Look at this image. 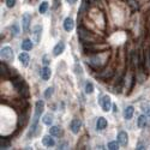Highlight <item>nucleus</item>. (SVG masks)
Masks as SVG:
<instances>
[{
    "label": "nucleus",
    "mask_w": 150,
    "mask_h": 150,
    "mask_svg": "<svg viewBox=\"0 0 150 150\" xmlns=\"http://www.w3.org/2000/svg\"><path fill=\"white\" fill-rule=\"evenodd\" d=\"M53 95V88L51 86V88H47V90H46V93H45V97L46 98H49Z\"/></svg>",
    "instance_id": "32"
},
{
    "label": "nucleus",
    "mask_w": 150,
    "mask_h": 150,
    "mask_svg": "<svg viewBox=\"0 0 150 150\" xmlns=\"http://www.w3.org/2000/svg\"><path fill=\"white\" fill-rule=\"evenodd\" d=\"M137 125H138L139 129H143L146 125V117L145 115H139L138 120H137Z\"/></svg>",
    "instance_id": "21"
},
{
    "label": "nucleus",
    "mask_w": 150,
    "mask_h": 150,
    "mask_svg": "<svg viewBox=\"0 0 150 150\" xmlns=\"http://www.w3.org/2000/svg\"><path fill=\"white\" fill-rule=\"evenodd\" d=\"M66 1H67L69 4H76L77 0H66Z\"/></svg>",
    "instance_id": "36"
},
{
    "label": "nucleus",
    "mask_w": 150,
    "mask_h": 150,
    "mask_svg": "<svg viewBox=\"0 0 150 150\" xmlns=\"http://www.w3.org/2000/svg\"><path fill=\"white\" fill-rule=\"evenodd\" d=\"M85 93L86 94H93L94 93V85H93V83L88 82L85 84Z\"/></svg>",
    "instance_id": "26"
},
{
    "label": "nucleus",
    "mask_w": 150,
    "mask_h": 150,
    "mask_svg": "<svg viewBox=\"0 0 150 150\" xmlns=\"http://www.w3.org/2000/svg\"><path fill=\"white\" fill-rule=\"evenodd\" d=\"M0 72H1V76H3V77H6V76H7V73L10 72V70L6 67L5 64H3V62L0 64Z\"/></svg>",
    "instance_id": "24"
},
{
    "label": "nucleus",
    "mask_w": 150,
    "mask_h": 150,
    "mask_svg": "<svg viewBox=\"0 0 150 150\" xmlns=\"http://www.w3.org/2000/svg\"><path fill=\"white\" fill-rule=\"evenodd\" d=\"M101 107H102V109L105 112H108L110 109V107H112V100H110V97L108 95H106V96H103L101 98Z\"/></svg>",
    "instance_id": "7"
},
{
    "label": "nucleus",
    "mask_w": 150,
    "mask_h": 150,
    "mask_svg": "<svg viewBox=\"0 0 150 150\" xmlns=\"http://www.w3.org/2000/svg\"><path fill=\"white\" fill-rule=\"evenodd\" d=\"M77 33H78V39L84 43H96L97 41V36L82 25L78 27Z\"/></svg>",
    "instance_id": "2"
},
{
    "label": "nucleus",
    "mask_w": 150,
    "mask_h": 150,
    "mask_svg": "<svg viewBox=\"0 0 150 150\" xmlns=\"http://www.w3.org/2000/svg\"><path fill=\"white\" fill-rule=\"evenodd\" d=\"M74 28V22L71 17H67L65 21H64V29L66 31H71L72 29Z\"/></svg>",
    "instance_id": "13"
},
{
    "label": "nucleus",
    "mask_w": 150,
    "mask_h": 150,
    "mask_svg": "<svg viewBox=\"0 0 150 150\" xmlns=\"http://www.w3.org/2000/svg\"><path fill=\"white\" fill-rule=\"evenodd\" d=\"M47 10H48V3H47V1H43V3H41L40 7H39L40 13H41V15L46 13V11H47Z\"/></svg>",
    "instance_id": "25"
},
{
    "label": "nucleus",
    "mask_w": 150,
    "mask_h": 150,
    "mask_svg": "<svg viewBox=\"0 0 150 150\" xmlns=\"http://www.w3.org/2000/svg\"><path fill=\"white\" fill-rule=\"evenodd\" d=\"M31 48H33V41L31 40L25 39L22 42V49H23V51H30Z\"/></svg>",
    "instance_id": "20"
},
{
    "label": "nucleus",
    "mask_w": 150,
    "mask_h": 150,
    "mask_svg": "<svg viewBox=\"0 0 150 150\" xmlns=\"http://www.w3.org/2000/svg\"><path fill=\"white\" fill-rule=\"evenodd\" d=\"M12 84H13V86H15L17 90H21L23 86H25V85H27L25 83H24V79L21 78V77H18V76H17L15 79H12Z\"/></svg>",
    "instance_id": "10"
},
{
    "label": "nucleus",
    "mask_w": 150,
    "mask_h": 150,
    "mask_svg": "<svg viewBox=\"0 0 150 150\" xmlns=\"http://www.w3.org/2000/svg\"><path fill=\"white\" fill-rule=\"evenodd\" d=\"M49 133H51L52 136H54V137H59L61 134V131L58 126H52L51 129H49Z\"/></svg>",
    "instance_id": "22"
},
{
    "label": "nucleus",
    "mask_w": 150,
    "mask_h": 150,
    "mask_svg": "<svg viewBox=\"0 0 150 150\" xmlns=\"http://www.w3.org/2000/svg\"><path fill=\"white\" fill-rule=\"evenodd\" d=\"M6 5L8 8H12L16 5V0H6Z\"/></svg>",
    "instance_id": "33"
},
{
    "label": "nucleus",
    "mask_w": 150,
    "mask_h": 150,
    "mask_svg": "<svg viewBox=\"0 0 150 150\" xmlns=\"http://www.w3.org/2000/svg\"><path fill=\"white\" fill-rule=\"evenodd\" d=\"M19 61H21V64L24 66V67H27L29 65V61H30V57L28 53H21L19 57H18Z\"/></svg>",
    "instance_id": "11"
},
{
    "label": "nucleus",
    "mask_w": 150,
    "mask_h": 150,
    "mask_svg": "<svg viewBox=\"0 0 150 150\" xmlns=\"http://www.w3.org/2000/svg\"><path fill=\"white\" fill-rule=\"evenodd\" d=\"M118 142L120 145L125 146V145H127V142H129V136L127 133L125 132V131H121L118 133Z\"/></svg>",
    "instance_id": "9"
},
{
    "label": "nucleus",
    "mask_w": 150,
    "mask_h": 150,
    "mask_svg": "<svg viewBox=\"0 0 150 150\" xmlns=\"http://www.w3.org/2000/svg\"><path fill=\"white\" fill-rule=\"evenodd\" d=\"M1 58L7 60V61H11L13 60V51H12V48L6 46V47H3L1 48Z\"/></svg>",
    "instance_id": "4"
},
{
    "label": "nucleus",
    "mask_w": 150,
    "mask_h": 150,
    "mask_svg": "<svg viewBox=\"0 0 150 150\" xmlns=\"http://www.w3.org/2000/svg\"><path fill=\"white\" fill-rule=\"evenodd\" d=\"M57 6H58V0H54V6H53V7L55 8Z\"/></svg>",
    "instance_id": "37"
},
{
    "label": "nucleus",
    "mask_w": 150,
    "mask_h": 150,
    "mask_svg": "<svg viewBox=\"0 0 150 150\" xmlns=\"http://www.w3.org/2000/svg\"><path fill=\"white\" fill-rule=\"evenodd\" d=\"M118 143L119 142H109L108 143V149H110V150H118L119 149Z\"/></svg>",
    "instance_id": "31"
},
{
    "label": "nucleus",
    "mask_w": 150,
    "mask_h": 150,
    "mask_svg": "<svg viewBox=\"0 0 150 150\" xmlns=\"http://www.w3.org/2000/svg\"><path fill=\"white\" fill-rule=\"evenodd\" d=\"M8 146H10V141H7L6 138L0 139V148L1 149H7Z\"/></svg>",
    "instance_id": "28"
},
{
    "label": "nucleus",
    "mask_w": 150,
    "mask_h": 150,
    "mask_svg": "<svg viewBox=\"0 0 150 150\" xmlns=\"http://www.w3.org/2000/svg\"><path fill=\"white\" fill-rule=\"evenodd\" d=\"M11 29H12V33H13L15 36H17V35L19 34V29H18V27H17V24H15V25L12 27Z\"/></svg>",
    "instance_id": "34"
},
{
    "label": "nucleus",
    "mask_w": 150,
    "mask_h": 150,
    "mask_svg": "<svg viewBox=\"0 0 150 150\" xmlns=\"http://www.w3.org/2000/svg\"><path fill=\"white\" fill-rule=\"evenodd\" d=\"M51 136H52V134H51ZM51 136H45L43 138H42V143H43L45 146L51 148V146H54V145H55V142H54V139L52 138Z\"/></svg>",
    "instance_id": "16"
},
{
    "label": "nucleus",
    "mask_w": 150,
    "mask_h": 150,
    "mask_svg": "<svg viewBox=\"0 0 150 150\" xmlns=\"http://www.w3.org/2000/svg\"><path fill=\"white\" fill-rule=\"evenodd\" d=\"M143 65H144V70H149L150 71V52L145 51L144 52V59H143Z\"/></svg>",
    "instance_id": "17"
},
{
    "label": "nucleus",
    "mask_w": 150,
    "mask_h": 150,
    "mask_svg": "<svg viewBox=\"0 0 150 150\" xmlns=\"http://www.w3.org/2000/svg\"><path fill=\"white\" fill-rule=\"evenodd\" d=\"M64 49H65V43L62 42V41H60V42L57 43V46L54 47V49H53V54H54L55 57H58V55H60L62 52H64Z\"/></svg>",
    "instance_id": "12"
},
{
    "label": "nucleus",
    "mask_w": 150,
    "mask_h": 150,
    "mask_svg": "<svg viewBox=\"0 0 150 150\" xmlns=\"http://www.w3.org/2000/svg\"><path fill=\"white\" fill-rule=\"evenodd\" d=\"M81 126H82L81 120H78V119H73V120L71 121L70 129H71V131H72L74 134H77V133L79 132V130H81Z\"/></svg>",
    "instance_id": "8"
},
{
    "label": "nucleus",
    "mask_w": 150,
    "mask_h": 150,
    "mask_svg": "<svg viewBox=\"0 0 150 150\" xmlns=\"http://www.w3.org/2000/svg\"><path fill=\"white\" fill-rule=\"evenodd\" d=\"M41 33H42V27L40 25H36L33 30V42H35L36 45L41 40Z\"/></svg>",
    "instance_id": "6"
},
{
    "label": "nucleus",
    "mask_w": 150,
    "mask_h": 150,
    "mask_svg": "<svg viewBox=\"0 0 150 150\" xmlns=\"http://www.w3.org/2000/svg\"><path fill=\"white\" fill-rule=\"evenodd\" d=\"M127 4L132 8V11H137V10H138V4H137L136 0H127Z\"/></svg>",
    "instance_id": "27"
},
{
    "label": "nucleus",
    "mask_w": 150,
    "mask_h": 150,
    "mask_svg": "<svg viewBox=\"0 0 150 150\" xmlns=\"http://www.w3.org/2000/svg\"><path fill=\"white\" fill-rule=\"evenodd\" d=\"M30 23H31V16L29 13H24L23 18H22V25H23V30L28 33L29 28H30Z\"/></svg>",
    "instance_id": "5"
},
{
    "label": "nucleus",
    "mask_w": 150,
    "mask_h": 150,
    "mask_svg": "<svg viewBox=\"0 0 150 150\" xmlns=\"http://www.w3.org/2000/svg\"><path fill=\"white\" fill-rule=\"evenodd\" d=\"M106 126H107V120L103 117H100L96 121V129L101 131V130H105Z\"/></svg>",
    "instance_id": "15"
},
{
    "label": "nucleus",
    "mask_w": 150,
    "mask_h": 150,
    "mask_svg": "<svg viewBox=\"0 0 150 150\" xmlns=\"http://www.w3.org/2000/svg\"><path fill=\"white\" fill-rule=\"evenodd\" d=\"M142 109H143L144 114H145L146 117H150V103H144V105L142 106Z\"/></svg>",
    "instance_id": "29"
},
{
    "label": "nucleus",
    "mask_w": 150,
    "mask_h": 150,
    "mask_svg": "<svg viewBox=\"0 0 150 150\" xmlns=\"http://www.w3.org/2000/svg\"><path fill=\"white\" fill-rule=\"evenodd\" d=\"M86 10H88V4H86V0H83V1H82V5H81V8H79V13L83 15Z\"/></svg>",
    "instance_id": "30"
},
{
    "label": "nucleus",
    "mask_w": 150,
    "mask_h": 150,
    "mask_svg": "<svg viewBox=\"0 0 150 150\" xmlns=\"http://www.w3.org/2000/svg\"><path fill=\"white\" fill-rule=\"evenodd\" d=\"M42 120H43V124L48 125V126H51L52 122H53V115L52 114H46Z\"/></svg>",
    "instance_id": "23"
},
{
    "label": "nucleus",
    "mask_w": 150,
    "mask_h": 150,
    "mask_svg": "<svg viewBox=\"0 0 150 150\" xmlns=\"http://www.w3.org/2000/svg\"><path fill=\"white\" fill-rule=\"evenodd\" d=\"M131 64H132V66L136 69V67H138V65H139V61H138V53L137 52H132V54H131Z\"/></svg>",
    "instance_id": "19"
},
{
    "label": "nucleus",
    "mask_w": 150,
    "mask_h": 150,
    "mask_svg": "<svg viewBox=\"0 0 150 150\" xmlns=\"http://www.w3.org/2000/svg\"><path fill=\"white\" fill-rule=\"evenodd\" d=\"M133 112H134V108L132 106H129L126 107V109L124 110V118L126 120H130L132 117H133Z\"/></svg>",
    "instance_id": "18"
},
{
    "label": "nucleus",
    "mask_w": 150,
    "mask_h": 150,
    "mask_svg": "<svg viewBox=\"0 0 150 150\" xmlns=\"http://www.w3.org/2000/svg\"><path fill=\"white\" fill-rule=\"evenodd\" d=\"M108 57H109V52H101L98 54H94L88 59V65H90L93 69L95 70H101L105 67V65L108 61Z\"/></svg>",
    "instance_id": "1"
},
{
    "label": "nucleus",
    "mask_w": 150,
    "mask_h": 150,
    "mask_svg": "<svg viewBox=\"0 0 150 150\" xmlns=\"http://www.w3.org/2000/svg\"><path fill=\"white\" fill-rule=\"evenodd\" d=\"M47 58H48V57H47V55H46V57H45V58H43V64H45V65H46V66H47V65H48V64H49V61H48V60H47Z\"/></svg>",
    "instance_id": "35"
},
{
    "label": "nucleus",
    "mask_w": 150,
    "mask_h": 150,
    "mask_svg": "<svg viewBox=\"0 0 150 150\" xmlns=\"http://www.w3.org/2000/svg\"><path fill=\"white\" fill-rule=\"evenodd\" d=\"M43 109H45V102L43 101H37L36 105H35V114H34L33 122H31V130H30V133L31 134L34 133V131L37 127V124H39V120L41 118V114L43 113Z\"/></svg>",
    "instance_id": "3"
},
{
    "label": "nucleus",
    "mask_w": 150,
    "mask_h": 150,
    "mask_svg": "<svg viewBox=\"0 0 150 150\" xmlns=\"http://www.w3.org/2000/svg\"><path fill=\"white\" fill-rule=\"evenodd\" d=\"M51 74H52V71H51V69H49L48 66H45L41 70V78L43 81H48L49 78H51Z\"/></svg>",
    "instance_id": "14"
}]
</instances>
